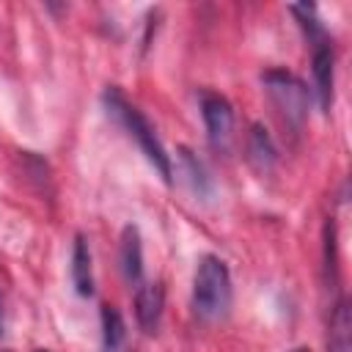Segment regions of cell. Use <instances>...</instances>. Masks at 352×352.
Instances as JSON below:
<instances>
[{
    "label": "cell",
    "mask_w": 352,
    "mask_h": 352,
    "mask_svg": "<svg viewBox=\"0 0 352 352\" xmlns=\"http://www.w3.org/2000/svg\"><path fill=\"white\" fill-rule=\"evenodd\" d=\"M102 102H104V107H107V113L138 140V146H140V151L146 154V160L157 168V173L162 176V182H168L170 184V179H173V168H170V157L165 154V148H162V143H160V138H157V132H154V126L148 124V118L135 107V104H129L126 102V96L118 91V88H107L104 94H102Z\"/></svg>",
    "instance_id": "cell-1"
},
{
    "label": "cell",
    "mask_w": 352,
    "mask_h": 352,
    "mask_svg": "<svg viewBox=\"0 0 352 352\" xmlns=\"http://www.w3.org/2000/svg\"><path fill=\"white\" fill-rule=\"evenodd\" d=\"M192 305L204 322H217L231 308V275L223 258L206 253L192 278Z\"/></svg>",
    "instance_id": "cell-2"
},
{
    "label": "cell",
    "mask_w": 352,
    "mask_h": 352,
    "mask_svg": "<svg viewBox=\"0 0 352 352\" xmlns=\"http://www.w3.org/2000/svg\"><path fill=\"white\" fill-rule=\"evenodd\" d=\"M261 82L267 85V94L272 104L278 107L280 118L297 132L305 124L308 116V88L300 77H294L286 69H270L261 74Z\"/></svg>",
    "instance_id": "cell-3"
},
{
    "label": "cell",
    "mask_w": 352,
    "mask_h": 352,
    "mask_svg": "<svg viewBox=\"0 0 352 352\" xmlns=\"http://www.w3.org/2000/svg\"><path fill=\"white\" fill-rule=\"evenodd\" d=\"M201 116L206 124V138L217 151H226L234 138V110L220 94H201Z\"/></svg>",
    "instance_id": "cell-4"
},
{
    "label": "cell",
    "mask_w": 352,
    "mask_h": 352,
    "mask_svg": "<svg viewBox=\"0 0 352 352\" xmlns=\"http://www.w3.org/2000/svg\"><path fill=\"white\" fill-rule=\"evenodd\" d=\"M311 72H314V88L319 96V107L327 113L333 104V72H336V55H333V44L327 36L314 41Z\"/></svg>",
    "instance_id": "cell-5"
},
{
    "label": "cell",
    "mask_w": 352,
    "mask_h": 352,
    "mask_svg": "<svg viewBox=\"0 0 352 352\" xmlns=\"http://www.w3.org/2000/svg\"><path fill=\"white\" fill-rule=\"evenodd\" d=\"M165 308V289L162 283H143L135 292V319L143 333H154L160 327Z\"/></svg>",
    "instance_id": "cell-6"
},
{
    "label": "cell",
    "mask_w": 352,
    "mask_h": 352,
    "mask_svg": "<svg viewBox=\"0 0 352 352\" xmlns=\"http://www.w3.org/2000/svg\"><path fill=\"white\" fill-rule=\"evenodd\" d=\"M72 283H74V292L80 297H91L94 294L91 250H88V239L82 234H77L74 245H72Z\"/></svg>",
    "instance_id": "cell-7"
},
{
    "label": "cell",
    "mask_w": 352,
    "mask_h": 352,
    "mask_svg": "<svg viewBox=\"0 0 352 352\" xmlns=\"http://www.w3.org/2000/svg\"><path fill=\"white\" fill-rule=\"evenodd\" d=\"M121 270L129 283H138L143 275V248L138 226H126L121 231Z\"/></svg>",
    "instance_id": "cell-8"
},
{
    "label": "cell",
    "mask_w": 352,
    "mask_h": 352,
    "mask_svg": "<svg viewBox=\"0 0 352 352\" xmlns=\"http://www.w3.org/2000/svg\"><path fill=\"white\" fill-rule=\"evenodd\" d=\"M248 160H250L253 168L261 170V173L272 170V165L278 162L275 143H272V138L267 135V129H264L261 124H253V126H250V135H248Z\"/></svg>",
    "instance_id": "cell-9"
},
{
    "label": "cell",
    "mask_w": 352,
    "mask_h": 352,
    "mask_svg": "<svg viewBox=\"0 0 352 352\" xmlns=\"http://www.w3.org/2000/svg\"><path fill=\"white\" fill-rule=\"evenodd\" d=\"M124 319L113 305H102V352H121L124 346Z\"/></svg>",
    "instance_id": "cell-10"
},
{
    "label": "cell",
    "mask_w": 352,
    "mask_h": 352,
    "mask_svg": "<svg viewBox=\"0 0 352 352\" xmlns=\"http://www.w3.org/2000/svg\"><path fill=\"white\" fill-rule=\"evenodd\" d=\"M349 349V308L346 302H338L330 319V352H346Z\"/></svg>",
    "instance_id": "cell-11"
},
{
    "label": "cell",
    "mask_w": 352,
    "mask_h": 352,
    "mask_svg": "<svg viewBox=\"0 0 352 352\" xmlns=\"http://www.w3.org/2000/svg\"><path fill=\"white\" fill-rule=\"evenodd\" d=\"M179 160H182V165H184V173H187V179H190V187H192L195 192H206L209 182H206V176H204L201 162L192 157V151H190V148H182V151H179Z\"/></svg>",
    "instance_id": "cell-12"
},
{
    "label": "cell",
    "mask_w": 352,
    "mask_h": 352,
    "mask_svg": "<svg viewBox=\"0 0 352 352\" xmlns=\"http://www.w3.org/2000/svg\"><path fill=\"white\" fill-rule=\"evenodd\" d=\"M292 352H311V349H308V346H294Z\"/></svg>",
    "instance_id": "cell-13"
},
{
    "label": "cell",
    "mask_w": 352,
    "mask_h": 352,
    "mask_svg": "<svg viewBox=\"0 0 352 352\" xmlns=\"http://www.w3.org/2000/svg\"><path fill=\"white\" fill-rule=\"evenodd\" d=\"M0 336H3V302H0Z\"/></svg>",
    "instance_id": "cell-14"
},
{
    "label": "cell",
    "mask_w": 352,
    "mask_h": 352,
    "mask_svg": "<svg viewBox=\"0 0 352 352\" xmlns=\"http://www.w3.org/2000/svg\"><path fill=\"white\" fill-rule=\"evenodd\" d=\"M36 352H50V349H36Z\"/></svg>",
    "instance_id": "cell-15"
}]
</instances>
